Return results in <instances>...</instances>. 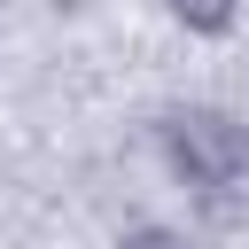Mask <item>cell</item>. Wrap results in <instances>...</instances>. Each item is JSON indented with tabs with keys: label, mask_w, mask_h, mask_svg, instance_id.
I'll list each match as a JSON object with an SVG mask.
<instances>
[{
	"label": "cell",
	"mask_w": 249,
	"mask_h": 249,
	"mask_svg": "<svg viewBox=\"0 0 249 249\" xmlns=\"http://www.w3.org/2000/svg\"><path fill=\"white\" fill-rule=\"evenodd\" d=\"M156 156L187 195H233L249 179V117L226 101H171L156 124Z\"/></svg>",
	"instance_id": "6da1fadb"
},
{
	"label": "cell",
	"mask_w": 249,
	"mask_h": 249,
	"mask_svg": "<svg viewBox=\"0 0 249 249\" xmlns=\"http://www.w3.org/2000/svg\"><path fill=\"white\" fill-rule=\"evenodd\" d=\"M241 8H249V0H163V16H171L179 31H195V39L233 31V23H241Z\"/></svg>",
	"instance_id": "7a4b0ae2"
},
{
	"label": "cell",
	"mask_w": 249,
	"mask_h": 249,
	"mask_svg": "<svg viewBox=\"0 0 249 249\" xmlns=\"http://www.w3.org/2000/svg\"><path fill=\"white\" fill-rule=\"evenodd\" d=\"M109 249H195V233L187 226H163V218H132V226H117Z\"/></svg>",
	"instance_id": "3957f363"
}]
</instances>
